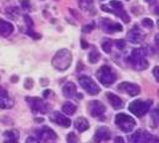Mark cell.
Segmentation results:
<instances>
[{
    "mask_svg": "<svg viewBox=\"0 0 159 143\" xmlns=\"http://www.w3.org/2000/svg\"><path fill=\"white\" fill-rule=\"evenodd\" d=\"M73 61L72 54L67 49L59 50L52 59V65L58 71H66L70 68Z\"/></svg>",
    "mask_w": 159,
    "mask_h": 143,
    "instance_id": "6da1fadb",
    "label": "cell"
},
{
    "mask_svg": "<svg viewBox=\"0 0 159 143\" xmlns=\"http://www.w3.org/2000/svg\"><path fill=\"white\" fill-rule=\"evenodd\" d=\"M145 51L144 49H134L131 52L130 56L127 58V62L129 63L134 70L136 71H143L148 68V62L145 59Z\"/></svg>",
    "mask_w": 159,
    "mask_h": 143,
    "instance_id": "7a4b0ae2",
    "label": "cell"
},
{
    "mask_svg": "<svg viewBox=\"0 0 159 143\" xmlns=\"http://www.w3.org/2000/svg\"><path fill=\"white\" fill-rule=\"evenodd\" d=\"M102 10L106 11V12H108V13L116 14L117 17L121 18L122 21L125 22V23L130 21V18H129L128 14L123 9L122 3L120 1H118V0H111V1L109 2L108 4L102 5Z\"/></svg>",
    "mask_w": 159,
    "mask_h": 143,
    "instance_id": "3957f363",
    "label": "cell"
},
{
    "mask_svg": "<svg viewBox=\"0 0 159 143\" xmlns=\"http://www.w3.org/2000/svg\"><path fill=\"white\" fill-rule=\"evenodd\" d=\"M97 78L104 87H109L116 81V74L108 66H103L99 68L97 73Z\"/></svg>",
    "mask_w": 159,
    "mask_h": 143,
    "instance_id": "277c9868",
    "label": "cell"
},
{
    "mask_svg": "<svg viewBox=\"0 0 159 143\" xmlns=\"http://www.w3.org/2000/svg\"><path fill=\"white\" fill-rule=\"evenodd\" d=\"M116 124L120 130L128 133L131 132L136 126V121L125 113H118L116 116Z\"/></svg>",
    "mask_w": 159,
    "mask_h": 143,
    "instance_id": "5b68a950",
    "label": "cell"
},
{
    "mask_svg": "<svg viewBox=\"0 0 159 143\" xmlns=\"http://www.w3.org/2000/svg\"><path fill=\"white\" fill-rule=\"evenodd\" d=\"M130 143H159L158 138L147 131L137 130L129 138Z\"/></svg>",
    "mask_w": 159,
    "mask_h": 143,
    "instance_id": "8992f818",
    "label": "cell"
},
{
    "mask_svg": "<svg viewBox=\"0 0 159 143\" xmlns=\"http://www.w3.org/2000/svg\"><path fill=\"white\" fill-rule=\"evenodd\" d=\"M151 105L150 101H145L141 100H137L132 101L128 106L129 111H131L133 114H135L138 117H141L143 115H145L147 111L149 110Z\"/></svg>",
    "mask_w": 159,
    "mask_h": 143,
    "instance_id": "52a82bcc",
    "label": "cell"
},
{
    "mask_svg": "<svg viewBox=\"0 0 159 143\" xmlns=\"http://www.w3.org/2000/svg\"><path fill=\"white\" fill-rule=\"evenodd\" d=\"M26 101L34 113H47L51 109V106L44 102L40 97H27Z\"/></svg>",
    "mask_w": 159,
    "mask_h": 143,
    "instance_id": "ba28073f",
    "label": "cell"
},
{
    "mask_svg": "<svg viewBox=\"0 0 159 143\" xmlns=\"http://www.w3.org/2000/svg\"><path fill=\"white\" fill-rule=\"evenodd\" d=\"M79 83H80V86L91 96H96L101 92L99 87L93 82V78L89 77H87V76L81 77L79 78Z\"/></svg>",
    "mask_w": 159,
    "mask_h": 143,
    "instance_id": "9c48e42d",
    "label": "cell"
},
{
    "mask_svg": "<svg viewBox=\"0 0 159 143\" xmlns=\"http://www.w3.org/2000/svg\"><path fill=\"white\" fill-rule=\"evenodd\" d=\"M117 87H118V91L125 92L130 96H136L140 93V87L132 83L123 82L121 83H119Z\"/></svg>",
    "mask_w": 159,
    "mask_h": 143,
    "instance_id": "30bf717a",
    "label": "cell"
},
{
    "mask_svg": "<svg viewBox=\"0 0 159 143\" xmlns=\"http://www.w3.org/2000/svg\"><path fill=\"white\" fill-rule=\"evenodd\" d=\"M89 111L93 117H101L106 112V106L99 101H93L89 103Z\"/></svg>",
    "mask_w": 159,
    "mask_h": 143,
    "instance_id": "8fae6325",
    "label": "cell"
},
{
    "mask_svg": "<svg viewBox=\"0 0 159 143\" xmlns=\"http://www.w3.org/2000/svg\"><path fill=\"white\" fill-rule=\"evenodd\" d=\"M101 26L103 32H106V33H116V32L122 31V26L120 24L116 23L107 18L101 20Z\"/></svg>",
    "mask_w": 159,
    "mask_h": 143,
    "instance_id": "7c38bea8",
    "label": "cell"
},
{
    "mask_svg": "<svg viewBox=\"0 0 159 143\" xmlns=\"http://www.w3.org/2000/svg\"><path fill=\"white\" fill-rule=\"evenodd\" d=\"M37 136L39 139L42 141H50V140H55L57 138V134L53 129L49 128L47 126L42 127L41 129L37 130Z\"/></svg>",
    "mask_w": 159,
    "mask_h": 143,
    "instance_id": "4fadbf2b",
    "label": "cell"
},
{
    "mask_svg": "<svg viewBox=\"0 0 159 143\" xmlns=\"http://www.w3.org/2000/svg\"><path fill=\"white\" fill-rule=\"evenodd\" d=\"M50 119L52 122L57 123V124L64 126V127H69L71 125V120L69 119L67 116H65L63 113L59 111H54L51 115H50Z\"/></svg>",
    "mask_w": 159,
    "mask_h": 143,
    "instance_id": "5bb4252c",
    "label": "cell"
},
{
    "mask_svg": "<svg viewBox=\"0 0 159 143\" xmlns=\"http://www.w3.org/2000/svg\"><path fill=\"white\" fill-rule=\"evenodd\" d=\"M111 137V130L106 126H102V127H98L96 133H94L93 139L96 143H101L104 140H108Z\"/></svg>",
    "mask_w": 159,
    "mask_h": 143,
    "instance_id": "9a60e30c",
    "label": "cell"
},
{
    "mask_svg": "<svg viewBox=\"0 0 159 143\" xmlns=\"http://www.w3.org/2000/svg\"><path fill=\"white\" fill-rule=\"evenodd\" d=\"M13 105H14L13 100L9 96L8 92L2 87H0V107L8 109V108H11Z\"/></svg>",
    "mask_w": 159,
    "mask_h": 143,
    "instance_id": "2e32d148",
    "label": "cell"
},
{
    "mask_svg": "<svg viewBox=\"0 0 159 143\" xmlns=\"http://www.w3.org/2000/svg\"><path fill=\"white\" fill-rule=\"evenodd\" d=\"M127 39H128V41L132 44H139V43H141L144 39V35L142 34L140 29L136 26L128 32Z\"/></svg>",
    "mask_w": 159,
    "mask_h": 143,
    "instance_id": "e0dca14e",
    "label": "cell"
},
{
    "mask_svg": "<svg viewBox=\"0 0 159 143\" xmlns=\"http://www.w3.org/2000/svg\"><path fill=\"white\" fill-rule=\"evenodd\" d=\"M107 100L111 103V105L114 108V109H121L123 107V101L120 97L118 96L114 95V93L111 92H107Z\"/></svg>",
    "mask_w": 159,
    "mask_h": 143,
    "instance_id": "ac0fdd59",
    "label": "cell"
},
{
    "mask_svg": "<svg viewBox=\"0 0 159 143\" xmlns=\"http://www.w3.org/2000/svg\"><path fill=\"white\" fill-rule=\"evenodd\" d=\"M14 27L11 23L0 19V35L3 37H8L12 34Z\"/></svg>",
    "mask_w": 159,
    "mask_h": 143,
    "instance_id": "d6986e66",
    "label": "cell"
},
{
    "mask_svg": "<svg viewBox=\"0 0 159 143\" xmlns=\"http://www.w3.org/2000/svg\"><path fill=\"white\" fill-rule=\"evenodd\" d=\"M76 93H77V87L74 83L69 82L63 87V95L66 97L72 98L75 96Z\"/></svg>",
    "mask_w": 159,
    "mask_h": 143,
    "instance_id": "ffe728a7",
    "label": "cell"
},
{
    "mask_svg": "<svg viewBox=\"0 0 159 143\" xmlns=\"http://www.w3.org/2000/svg\"><path fill=\"white\" fill-rule=\"evenodd\" d=\"M4 143H19V133L16 130H9L4 132Z\"/></svg>",
    "mask_w": 159,
    "mask_h": 143,
    "instance_id": "44dd1931",
    "label": "cell"
},
{
    "mask_svg": "<svg viewBox=\"0 0 159 143\" xmlns=\"http://www.w3.org/2000/svg\"><path fill=\"white\" fill-rule=\"evenodd\" d=\"M75 127L77 128V130L80 132H84L89 129V123L88 121L87 118H84L83 116L78 117L76 120H75Z\"/></svg>",
    "mask_w": 159,
    "mask_h": 143,
    "instance_id": "7402d4cb",
    "label": "cell"
},
{
    "mask_svg": "<svg viewBox=\"0 0 159 143\" xmlns=\"http://www.w3.org/2000/svg\"><path fill=\"white\" fill-rule=\"evenodd\" d=\"M77 110V106L74 105V103L67 101L65 102L64 105H62V111L67 115H73L75 114V112Z\"/></svg>",
    "mask_w": 159,
    "mask_h": 143,
    "instance_id": "603a6c76",
    "label": "cell"
},
{
    "mask_svg": "<svg viewBox=\"0 0 159 143\" xmlns=\"http://www.w3.org/2000/svg\"><path fill=\"white\" fill-rule=\"evenodd\" d=\"M99 58H101V54H99L97 50H93L89 55V61L92 64H96L98 62Z\"/></svg>",
    "mask_w": 159,
    "mask_h": 143,
    "instance_id": "cb8c5ba5",
    "label": "cell"
},
{
    "mask_svg": "<svg viewBox=\"0 0 159 143\" xmlns=\"http://www.w3.org/2000/svg\"><path fill=\"white\" fill-rule=\"evenodd\" d=\"M78 2H79V6L83 10H89V9H91L93 5V0H78Z\"/></svg>",
    "mask_w": 159,
    "mask_h": 143,
    "instance_id": "d4e9b609",
    "label": "cell"
},
{
    "mask_svg": "<svg viewBox=\"0 0 159 143\" xmlns=\"http://www.w3.org/2000/svg\"><path fill=\"white\" fill-rule=\"evenodd\" d=\"M111 47H112V43L109 39H103V41L102 43V48L103 52L106 53H111Z\"/></svg>",
    "mask_w": 159,
    "mask_h": 143,
    "instance_id": "484cf974",
    "label": "cell"
},
{
    "mask_svg": "<svg viewBox=\"0 0 159 143\" xmlns=\"http://www.w3.org/2000/svg\"><path fill=\"white\" fill-rule=\"evenodd\" d=\"M6 14L12 19H16L17 15H19V9L17 7H9L6 9Z\"/></svg>",
    "mask_w": 159,
    "mask_h": 143,
    "instance_id": "4316f807",
    "label": "cell"
},
{
    "mask_svg": "<svg viewBox=\"0 0 159 143\" xmlns=\"http://www.w3.org/2000/svg\"><path fill=\"white\" fill-rule=\"evenodd\" d=\"M67 142L68 143H78L77 136L74 132H70L67 136Z\"/></svg>",
    "mask_w": 159,
    "mask_h": 143,
    "instance_id": "83f0119b",
    "label": "cell"
},
{
    "mask_svg": "<svg viewBox=\"0 0 159 143\" xmlns=\"http://www.w3.org/2000/svg\"><path fill=\"white\" fill-rule=\"evenodd\" d=\"M142 25L144 27H146V28H152L153 27V22H152V20H150V19L145 18V19H143V20H142Z\"/></svg>",
    "mask_w": 159,
    "mask_h": 143,
    "instance_id": "f1b7e54d",
    "label": "cell"
},
{
    "mask_svg": "<svg viewBox=\"0 0 159 143\" xmlns=\"http://www.w3.org/2000/svg\"><path fill=\"white\" fill-rule=\"evenodd\" d=\"M116 45L118 49H120V50H122V49L125 47V42H124V40H117L116 42Z\"/></svg>",
    "mask_w": 159,
    "mask_h": 143,
    "instance_id": "f546056e",
    "label": "cell"
},
{
    "mask_svg": "<svg viewBox=\"0 0 159 143\" xmlns=\"http://www.w3.org/2000/svg\"><path fill=\"white\" fill-rule=\"evenodd\" d=\"M93 27H94L93 23H92V24H89V25H88V26H84V29H83V31L86 32V33H89V32H91L93 30Z\"/></svg>",
    "mask_w": 159,
    "mask_h": 143,
    "instance_id": "4dcf8cb0",
    "label": "cell"
},
{
    "mask_svg": "<svg viewBox=\"0 0 159 143\" xmlns=\"http://www.w3.org/2000/svg\"><path fill=\"white\" fill-rule=\"evenodd\" d=\"M25 143H40V141L37 139V138H35V137H32V136H30L27 138V140Z\"/></svg>",
    "mask_w": 159,
    "mask_h": 143,
    "instance_id": "1f68e13d",
    "label": "cell"
},
{
    "mask_svg": "<svg viewBox=\"0 0 159 143\" xmlns=\"http://www.w3.org/2000/svg\"><path fill=\"white\" fill-rule=\"evenodd\" d=\"M21 4H22V6L25 9H29L30 8V4H29V2L27 1V0H21Z\"/></svg>",
    "mask_w": 159,
    "mask_h": 143,
    "instance_id": "d6a6232c",
    "label": "cell"
},
{
    "mask_svg": "<svg viewBox=\"0 0 159 143\" xmlns=\"http://www.w3.org/2000/svg\"><path fill=\"white\" fill-rule=\"evenodd\" d=\"M153 74H154V76H155L156 81L158 82V81H159V77H158V67H155V68H154V70H153Z\"/></svg>",
    "mask_w": 159,
    "mask_h": 143,
    "instance_id": "836d02e7",
    "label": "cell"
},
{
    "mask_svg": "<svg viewBox=\"0 0 159 143\" xmlns=\"http://www.w3.org/2000/svg\"><path fill=\"white\" fill-rule=\"evenodd\" d=\"M114 143H124V140H123L122 137L117 136L116 139H114Z\"/></svg>",
    "mask_w": 159,
    "mask_h": 143,
    "instance_id": "e575fe53",
    "label": "cell"
},
{
    "mask_svg": "<svg viewBox=\"0 0 159 143\" xmlns=\"http://www.w3.org/2000/svg\"><path fill=\"white\" fill-rule=\"evenodd\" d=\"M146 2H148V3H153V2H155L156 0H145Z\"/></svg>",
    "mask_w": 159,
    "mask_h": 143,
    "instance_id": "d590c367",
    "label": "cell"
}]
</instances>
